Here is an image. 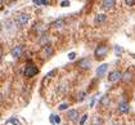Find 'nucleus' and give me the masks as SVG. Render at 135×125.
Segmentation results:
<instances>
[{
	"instance_id": "1",
	"label": "nucleus",
	"mask_w": 135,
	"mask_h": 125,
	"mask_svg": "<svg viewBox=\"0 0 135 125\" xmlns=\"http://www.w3.org/2000/svg\"><path fill=\"white\" fill-rule=\"evenodd\" d=\"M107 54H108V47L106 45V44H99V45L95 48V50H94L95 60H98V61L104 60V58L107 57Z\"/></svg>"
},
{
	"instance_id": "2",
	"label": "nucleus",
	"mask_w": 135,
	"mask_h": 125,
	"mask_svg": "<svg viewBox=\"0 0 135 125\" xmlns=\"http://www.w3.org/2000/svg\"><path fill=\"white\" fill-rule=\"evenodd\" d=\"M28 19H30V16H28L27 13H18L17 16L14 17V22H16L17 25H19V26L27 25Z\"/></svg>"
},
{
	"instance_id": "3",
	"label": "nucleus",
	"mask_w": 135,
	"mask_h": 125,
	"mask_svg": "<svg viewBox=\"0 0 135 125\" xmlns=\"http://www.w3.org/2000/svg\"><path fill=\"white\" fill-rule=\"evenodd\" d=\"M37 72H39V68L32 63H28L25 67V76H27V77H34Z\"/></svg>"
},
{
	"instance_id": "4",
	"label": "nucleus",
	"mask_w": 135,
	"mask_h": 125,
	"mask_svg": "<svg viewBox=\"0 0 135 125\" xmlns=\"http://www.w3.org/2000/svg\"><path fill=\"white\" fill-rule=\"evenodd\" d=\"M122 73L120 70H113V71H111L109 72V75H108V81L109 83H116L118 81V80H121L122 79Z\"/></svg>"
},
{
	"instance_id": "5",
	"label": "nucleus",
	"mask_w": 135,
	"mask_h": 125,
	"mask_svg": "<svg viewBox=\"0 0 135 125\" xmlns=\"http://www.w3.org/2000/svg\"><path fill=\"white\" fill-rule=\"evenodd\" d=\"M116 6V0H103L100 4L102 10H112Z\"/></svg>"
},
{
	"instance_id": "6",
	"label": "nucleus",
	"mask_w": 135,
	"mask_h": 125,
	"mask_svg": "<svg viewBox=\"0 0 135 125\" xmlns=\"http://www.w3.org/2000/svg\"><path fill=\"white\" fill-rule=\"evenodd\" d=\"M22 53H23V47L22 45H16V47H13L12 50H10V56L13 58H19L22 56Z\"/></svg>"
},
{
	"instance_id": "7",
	"label": "nucleus",
	"mask_w": 135,
	"mask_h": 125,
	"mask_svg": "<svg viewBox=\"0 0 135 125\" xmlns=\"http://www.w3.org/2000/svg\"><path fill=\"white\" fill-rule=\"evenodd\" d=\"M129 111H130V105L127 103L126 101L120 102L118 107H117V112L118 114H126V112H129Z\"/></svg>"
},
{
	"instance_id": "8",
	"label": "nucleus",
	"mask_w": 135,
	"mask_h": 125,
	"mask_svg": "<svg viewBox=\"0 0 135 125\" xmlns=\"http://www.w3.org/2000/svg\"><path fill=\"white\" fill-rule=\"evenodd\" d=\"M90 66H91V62H90L89 58H82V60L77 62V67L81 70H89Z\"/></svg>"
},
{
	"instance_id": "9",
	"label": "nucleus",
	"mask_w": 135,
	"mask_h": 125,
	"mask_svg": "<svg viewBox=\"0 0 135 125\" xmlns=\"http://www.w3.org/2000/svg\"><path fill=\"white\" fill-rule=\"evenodd\" d=\"M122 81L125 83V84H129L130 81H133V71L130 70V68H127L124 73H122Z\"/></svg>"
},
{
	"instance_id": "10",
	"label": "nucleus",
	"mask_w": 135,
	"mask_h": 125,
	"mask_svg": "<svg viewBox=\"0 0 135 125\" xmlns=\"http://www.w3.org/2000/svg\"><path fill=\"white\" fill-rule=\"evenodd\" d=\"M79 117H80V114L77 110H70L67 112V119H70L71 121H79Z\"/></svg>"
},
{
	"instance_id": "11",
	"label": "nucleus",
	"mask_w": 135,
	"mask_h": 125,
	"mask_svg": "<svg viewBox=\"0 0 135 125\" xmlns=\"http://www.w3.org/2000/svg\"><path fill=\"white\" fill-rule=\"evenodd\" d=\"M107 70H108V64L107 63H103V64H100L98 68H96V76L98 77H102L104 73L107 72Z\"/></svg>"
},
{
	"instance_id": "12",
	"label": "nucleus",
	"mask_w": 135,
	"mask_h": 125,
	"mask_svg": "<svg viewBox=\"0 0 135 125\" xmlns=\"http://www.w3.org/2000/svg\"><path fill=\"white\" fill-rule=\"evenodd\" d=\"M44 54H45V57H46V58H50L51 56L54 54L53 48H51L50 45H45V47H44Z\"/></svg>"
},
{
	"instance_id": "13",
	"label": "nucleus",
	"mask_w": 135,
	"mask_h": 125,
	"mask_svg": "<svg viewBox=\"0 0 135 125\" xmlns=\"http://www.w3.org/2000/svg\"><path fill=\"white\" fill-rule=\"evenodd\" d=\"M100 106L103 107V108H107V107H109V103H111V101H109V97L108 95H104V97H102V99H100Z\"/></svg>"
},
{
	"instance_id": "14",
	"label": "nucleus",
	"mask_w": 135,
	"mask_h": 125,
	"mask_svg": "<svg viewBox=\"0 0 135 125\" xmlns=\"http://www.w3.org/2000/svg\"><path fill=\"white\" fill-rule=\"evenodd\" d=\"M63 25H64V21L62 18H59V19H55L53 23H51V27L53 28H62Z\"/></svg>"
},
{
	"instance_id": "15",
	"label": "nucleus",
	"mask_w": 135,
	"mask_h": 125,
	"mask_svg": "<svg viewBox=\"0 0 135 125\" xmlns=\"http://www.w3.org/2000/svg\"><path fill=\"white\" fill-rule=\"evenodd\" d=\"M48 41H49V36L46 34H43L41 38H40V40H39V44H40L41 47H45V45H48Z\"/></svg>"
},
{
	"instance_id": "16",
	"label": "nucleus",
	"mask_w": 135,
	"mask_h": 125,
	"mask_svg": "<svg viewBox=\"0 0 135 125\" xmlns=\"http://www.w3.org/2000/svg\"><path fill=\"white\" fill-rule=\"evenodd\" d=\"M106 19H107V16H106V14H103V13L98 14V16L95 17V22H96V23H102V22H104Z\"/></svg>"
},
{
	"instance_id": "17",
	"label": "nucleus",
	"mask_w": 135,
	"mask_h": 125,
	"mask_svg": "<svg viewBox=\"0 0 135 125\" xmlns=\"http://www.w3.org/2000/svg\"><path fill=\"white\" fill-rule=\"evenodd\" d=\"M93 125H103V120L100 119V117L95 116L94 119H93Z\"/></svg>"
},
{
	"instance_id": "18",
	"label": "nucleus",
	"mask_w": 135,
	"mask_h": 125,
	"mask_svg": "<svg viewBox=\"0 0 135 125\" xmlns=\"http://www.w3.org/2000/svg\"><path fill=\"white\" fill-rule=\"evenodd\" d=\"M6 123H8V124H14V125H21V124H19V121L16 119V117H12V119H9Z\"/></svg>"
},
{
	"instance_id": "19",
	"label": "nucleus",
	"mask_w": 135,
	"mask_h": 125,
	"mask_svg": "<svg viewBox=\"0 0 135 125\" xmlns=\"http://www.w3.org/2000/svg\"><path fill=\"white\" fill-rule=\"evenodd\" d=\"M88 117H89L88 115H84V116H82V117H81V119H80V121H79V124H80V125H84V124H85V121L88 120Z\"/></svg>"
},
{
	"instance_id": "20",
	"label": "nucleus",
	"mask_w": 135,
	"mask_h": 125,
	"mask_svg": "<svg viewBox=\"0 0 135 125\" xmlns=\"http://www.w3.org/2000/svg\"><path fill=\"white\" fill-rule=\"evenodd\" d=\"M58 108L61 110V111H63V110H67V108H68V103H62V105L59 106Z\"/></svg>"
},
{
	"instance_id": "21",
	"label": "nucleus",
	"mask_w": 135,
	"mask_h": 125,
	"mask_svg": "<svg viewBox=\"0 0 135 125\" xmlns=\"http://www.w3.org/2000/svg\"><path fill=\"white\" fill-rule=\"evenodd\" d=\"M75 58H76V53L75 52H71V53H68V60H75Z\"/></svg>"
},
{
	"instance_id": "22",
	"label": "nucleus",
	"mask_w": 135,
	"mask_h": 125,
	"mask_svg": "<svg viewBox=\"0 0 135 125\" xmlns=\"http://www.w3.org/2000/svg\"><path fill=\"white\" fill-rule=\"evenodd\" d=\"M125 3L126 5H129V6H133L135 4V0H125Z\"/></svg>"
},
{
	"instance_id": "23",
	"label": "nucleus",
	"mask_w": 135,
	"mask_h": 125,
	"mask_svg": "<svg viewBox=\"0 0 135 125\" xmlns=\"http://www.w3.org/2000/svg\"><path fill=\"white\" fill-rule=\"evenodd\" d=\"M70 5V1H68V0H63V1L61 3V6H63V8H64V6H68Z\"/></svg>"
},
{
	"instance_id": "24",
	"label": "nucleus",
	"mask_w": 135,
	"mask_h": 125,
	"mask_svg": "<svg viewBox=\"0 0 135 125\" xmlns=\"http://www.w3.org/2000/svg\"><path fill=\"white\" fill-rule=\"evenodd\" d=\"M85 95H86L85 93H81V94H80V98H79V101H80V102H81V101H84V99H85Z\"/></svg>"
},
{
	"instance_id": "25",
	"label": "nucleus",
	"mask_w": 135,
	"mask_h": 125,
	"mask_svg": "<svg viewBox=\"0 0 135 125\" xmlns=\"http://www.w3.org/2000/svg\"><path fill=\"white\" fill-rule=\"evenodd\" d=\"M55 72H57V70H53V71H50V72L48 73V75H46V77H50V76H53Z\"/></svg>"
},
{
	"instance_id": "26",
	"label": "nucleus",
	"mask_w": 135,
	"mask_h": 125,
	"mask_svg": "<svg viewBox=\"0 0 135 125\" xmlns=\"http://www.w3.org/2000/svg\"><path fill=\"white\" fill-rule=\"evenodd\" d=\"M115 49H116V54H118V53H121V48H118L117 45L115 47Z\"/></svg>"
},
{
	"instance_id": "27",
	"label": "nucleus",
	"mask_w": 135,
	"mask_h": 125,
	"mask_svg": "<svg viewBox=\"0 0 135 125\" xmlns=\"http://www.w3.org/2000/svg\"><path fill=\"white\" fill-rule=\"evenodd\" d=\"M32 1L35 4H37V5H41V0H32Z\"/></svg>"
},
{
	"instance_id": "28",
	"label": "nucleus",
	"mask_w": 135,
	"mask_h": 125,
	"mask_svg": "<svg viewBox=\"0 0 135 125\" xmlns=\"http://www.w3.org/2000/svg\"><path fill=\"white\" fill-rule=\"evenodd\" d=\"M41 4L43 5H46L48 4V0H41Z\"/></svg>"
},
{
	"instance_id": "29",
	"label": "nucleus",
	"mask_w": 135,
	"mask_h": 125,
	"mask_svg": "<svg viewBox=\"0 0 135 125\" xmlns=\"http://www.w3.org/2000/svg\"><path fill=\"white\" fill-rule=\"evenodd\" d=\"M134 58H135V54H134Z\"/></svg>"
}]
</instances>
